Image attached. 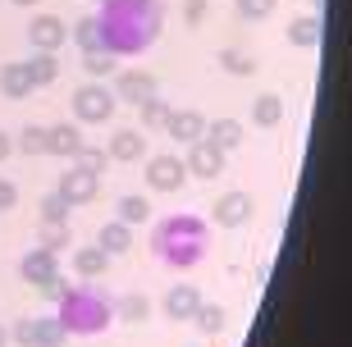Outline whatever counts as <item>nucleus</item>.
I'll use <instances>...</instances> for the list:
<instances>
[{"label":"nucleus","mask_w":352,"mask_h":347,"mask_svg":"<svg viewBox=\"0 0 352 347\" xmlns=\"http://www.w3.org/2000/svg\"><path fill=\"white\" fill-rule=\"evenodd\" d=\"M101 23H105L110 46L138 51V46H146L151 32H156V5H151V0H110V10H105Z\"/></svg>","instance_id":"1"},{"label":"nucleus","mask_w":352,"mask_h":347,"mask_svg":"<svg viewBox=\"0 0 352 347\" xmlns=\"http://www.w3.org/2000/svg\"><path fill=\"white\" fill-rule=\"evenodd\" d=\"M101 302H91V297H74V302H65V324H74V329H78V334H91V329H96V324H101Z\"/></svg>","instance_id":"2"}]
</instances>
